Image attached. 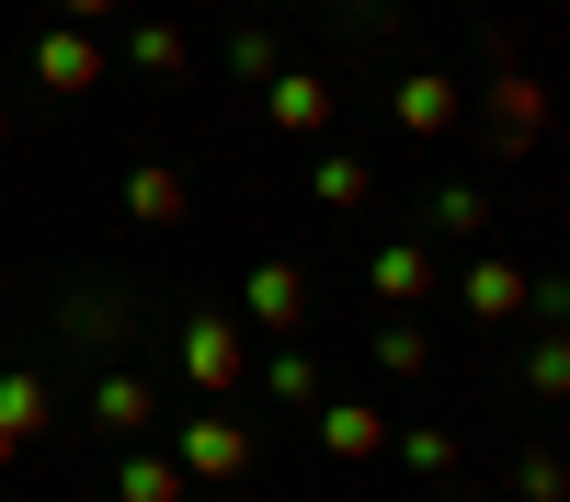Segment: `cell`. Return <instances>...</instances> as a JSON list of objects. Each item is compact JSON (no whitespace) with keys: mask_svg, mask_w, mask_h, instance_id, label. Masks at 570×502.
<instances>
[{"mask_svg":"<svg viewBox=\"0 0 570 502\" xmlns=\"http://www.w3.org/2000/svg\"><path fill=\"white\" fill-rule=\"evenodd\" d=\"M537 137H548V80L513 58V35H491V149H502V160H525Z\"/></svg>","mask_w":570,"mask_h":502,"instance_id":"obj_1","label":"cell"},{"mask_svg":"<svg viewBox=\"0 0 570 502\" xmlns=\"http://www.w3.org/2000/svg\"><path fill=\"white\" fill-rule=\"evenodd\" d=\"M183 377H195L206 400H228V388H252V332H240V319H228V308H206V319H183Z\"/></svg>","mask_w":570,"mask_h":502,"instance_id":"obj_2","label":"cell"},{"mask_svg":"<svg viewBox=\"0 0 570 502\" xmlns=\"http://www.w3.org/2000/svg\"><path fill=\"white\" fill-rule=\"evenodd\" d=\"M171 456H183V480H206V491H240L252 480V434L228 423V411H195V423L171 434Z\"/></svg>","mask_w":570,"mask_h":502,"instance_id":"obj_3","label":"cell"},{"mask_svg":"<svg viewBox=\"0 0 570 502\" xmlns=\"http://www.w3.org/2000/svg\"><path fill=\"white\" fill-rule=\"evenodd\" d=\"M263 115H274V137H331V115H343V69H274L263 80Z\"/></svg>","mask_w":570,"mask_h":502,"instance_id":"obj_4","label":"cell"},{"mask_svg":"<svg viewBox=\"0 0 570 502\" xmlns=\"http://www.w3.org/2000/svg\"><path fill=\"white\" fill-rule=\"evenodd\" d=\"M35 91H58V104H69V91H91V80H104L115 58H104V46H91V23H58V35H35Z\"/></svg>","mask_w":570,"mask_h":502,"instance_id":"obj_5","label":"cell"},{"mask_svg":"<svg viewBox=\"0 0 570 502\" xmlns=\"http://www.w3.org/2000/svg\"><path fill=\"white\" fill-rule=\"evenodd\" d=\"M468 319H480V332H502V319H525V297H537V274L525 263H513V252H480V263H468Z\"/></svg>","mask_w":570,"mask_h":502,"instance_id":"obj_6","label":"cell"},{"mask_svg":"<svg viewBox=\"0 0 570 502\" xmlns=\"http://www.w3.org/2000/svg\"><path fill=\"white\" fill-rule=\"evenodd\" d=\"M252 332H308V263H285V252H263L252 263Z\"/></svg>","mask_w":570,"mask_h":502,"instance_id":"obj_7","label":"cell"},{"mask_svg":"<svg viewBox=\"0 0 570 502\" xmlns=\"http://www.w3.org/2000/svg\"><path fill=\"white\" fill-rule=\"evenodd\" d=\"M389 411H376V400H331L320 411V456H331V469H365V456H389Z\"/></svg>","mask_w":570,"mask_h":502,"instance_id":"obj_8","label":"cell"},{"mask_svg":"<svg viewBox=\"0 0 570 502\" xmlns=\"http://www.w3.org/2000/svg\"><path fill=\"white\" fill-rule=\"evenodd\" d=\"M389 115H400V137H445V126L468 115V91H456L445 69H400V91H389Z\"/></svg>","mask_w":570,"mask_h":502,"instance_id":"obj_9","label":"cell"},{"mask_svg":"<svg viewBox=\"0 0 570 502\" xmlns=\"http://www.w3.org/2000/svg\"><path fill=\"white\" fill-rule=\"evenodd\" d=\"M91 423H104V434H126V445H149V434H160V388L137 377V365H115V377L91 388Z\"/></svg>","mask_w":570,"mask_h":502,"instance_id":"obj_10","label":"cell"},{"mask_svg":"<svg viewBox=\"0 0 570 502\" xmlns=\"http://www.w3.org/2000/svg\"><path fill=\"white\" fill-rule=\"evenodd\" d=\"M365 286L389 297V308H422V297H434V240H389V252L365 263Z\"/></svg>","mask_w":570,"mask_h":502,"instance_id":"obj_11","label":"cell"},{"mask_svg":"<svg viewBox=\"0 0 570 502\" xmlns=\"http://www.w3.org/2000/svg\"><path fill=\"white\" fill-rule=\"evenodd\" d=\"M115 502H195V480H183V456H171V445H126Z\"/></svg>","mask_w":570,"mask_h":502,"instance_id":"obj_12","label":"cell"},{"mask_svg":"<svg viewBox=\"0 0 570 502\" xmlns=\"http://www.w3.org/2000/svg\"><path fill=\"white\" fill-rule=\"evenodd\" d=\"M0 423H12V445H35V434H58V388H46L35 365H0Z\"/></svg>","mask_w":570,"mask_h":502,"instance_id":"obj_13","label":"cell"},{"mask_svg":"<svg viewBox=\"0 0 570 502\" xmlns=\"http://www.w3.org/2000/svg\"><path fill=\"white\" fill-rule=\"evenodd\" d=\"M183 206H195V195H183L171 160H137V171H126V217H137V228H171Z\"/></svg>","mask_w":570,"mask_h":502,"instance_id":"obj_14","label":"cell"},{"mask_svg":"<svg viewBox=\"0 0 570 502\" xmlns=\"http://www.w3.org/2000/svg\"><path fill=\"white\" fill-rule=\"evenodd\" d=\"M365 354H376V377H434V332H422V319H389Z\"/></svg>","mask_w":570,"mask_h":502,"instance_id":"obj_15","label":"cell"},{"mask_svg":"<svg viewBox=\"0 0 570 502\" xmlns=\"http://www.w3.org/2000/svg\"><path fill=\"white\" fill-rule=\"evenodd\" d=\"M389 456H400L411 480H445V469H456V434H445V423H400V434H389Z\"/></svg>","mask_w":570,"mask_h":502,"instance_id":"obj_16","label":"cell"},{"mask_svg":"<svg viewBox=\"0 0 570 502\" xmlns=\"http://www.w3.org/2000/svg\"><path fill=\"white\" fill-rule=\"evenodd\" d=\"M525 400H570V332H537L525 343Z\"/></svg>","mask_w":570,"mask_h":502,"instance_id":"obj_17","label":"cell"},{"mask_svg":"<svg viewBox=\"0 0 570 502\" xmlns=\"http://www.w3.org/2000/svg\"><path fill=\"white\" fill-rule=\"evenodd\" d=\"M434 228H445V240H480V228H491V195H480V183H434Z\"/></svg>","mask_w":570,"mask_h":502,"instance_id":"obj_18","label":"cell"},{"mask_svg":"<svg viewBox=\"0 0 570 502\" xmlns=\"http://www.w3.org/2000/svg\"><path fill=\"white\" fill-rule=\"evenodd\" d=\"M308 195H320V206H365V195H376V171H365L354 149H331V160L308 171Z\"/></svg>","mask_w":570,"mask_h":502,"instance_id":"obj_19","label":"cell"},{"mask_svg":"<svg viewBox=\"0 0 570 502\" xmlns=\"http://www.w3.org/2000/svg\"><path fill=\"white\" fill-rule=\"evenodd\" d=\"M126 69H149V80H183V35H171V23H126Z\"/></svg>","mask_w":570,"mask_h":502,"instance_id":"obj_20","label":"cell"},{"mask_svg":"<svg viewBox=\"0 0 570 502\" xmlns=\"http://www.w3.org/2000/svg\"><path fill=\"white\" fill-rule=\"evenodd\" d=\"M513 502H570V469H559L548 445H525V456H513Z\"/></svg>","mask_w":570,"mask_h":502,"instance_id":"obj_21","label":"cell"},{"mask_svg":"<svg viewBox=\"0 0 570 502\" xmlns=\"http://www.w3.org/2000/svg\"><path fill=\"white\" fill-rule=\"evenodd\" d=\"M263 388H274V400H320V354H297V343H285V354L263 365Z\"/></svg>","mask_w":570,"mask_h":502,"instance_id":"obj_22","label":"cell"},{"mask_svg":"<svg viewBox=\"0 0 570 502\" xmlns=\"http://www.w3.org/2000/svg\"><path fill=\"white\" fill-rule=\"evenodd\" d=\"M228 69H240V80H274V69H285V46H274L263 23H240V35H228Z\"/></svg>","mask_w":570,"mask_h":502,"instance_id":"obj_23","label":"cell"},{"mask_svg":"<svg viewBox=\"0 0 570 502\" xmlns=\"http://www.w3.org/2000/svg\"><path fill=\"white\" fill-rule=\"evenodd\" d=\"M69 332H91V343H115V332H126V297H69Z\"/></svg>","mask_w":570,"mask_h":502,"instance_id":"obj_24","label":"cell"},{"mask_svg":"<svg viewBox=\"0 0 570 502\" xmlns=\"http://www.w3.org/2000/svg\"><path fill=\"white\" fill-rule=\"evenodd\" d=\"M525 308H537V319H548V332H570V274H548V286H537V297H525Z\"/></svg>","mask_w":570,"mask_h":502,"instance_id":"obj_25","label":"cell"},{"mask_svg":"<svg viewBox=\"0 0 570 502\" xmlns=\"http://www.w3.org/2000/svg\"><path fill=\"white\" fill-rule=\"evenodd\" d=\"M58 12H69V23H104V12H126V0H58Z\"/></svg>","mask_w":570,"mask_h":502,"instance_id":"obj_26","label":"cell"},{"mask_svg":"<svg viewBox=\"0 0 570 502\" xmlns=\"http://www.w3.org/2000/svg\"><path fill=\"white\" fill-rule=\"evenodd\" d=\"M12 456H23V445H12V423H0V469H12Z\"/></svg>","mask_w":570,"mask_h":502,"instance_id":"obj_27","label":"cell"},{"mask_svg":"<svg viewBox=\"0 0 570 502\" xmlns=\"http://www.w3.org/2000/svg\"><path fill=\"white\" fill-rule=\"evenodd\" d=\"M0 137H12V115H0Z\"/></svg>","mask_w":570,"mask_h":502,"instance_id":"obj_28","label":"cell"}]
</instances>
